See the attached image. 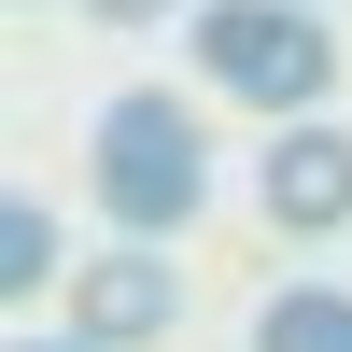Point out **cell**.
<instances>
[{"label": "cell", "instance_id": "cell-9", "mask_svg": "<svg viewBox=\"0 0 352 352\" xmlns=\"http://www.w3.org/2000/svg\"><path fill=\"white\" fill-rule=\"evenodd\" d=\"M14 14H43V0H14Z\"/></svg>", "mask_w": 352, "mask_h": 352}, {"label": "cell", "instance_id": "cell-7", "mask_svg": "<svg viewBox=\"0 0 352 352\" xmlns=\"http://www.w3.org/2000/svg\"><path fill=\"white\" fill-rule=\"evenodd\" d=\"M155 14H184V0H99V28H155Z\"/></svg>", "mask_w": 352, "mask_h": 352}, {"label": "cell", "instance_id": "cell-5", "mask_svg": "<svg viewBox=\"0 0 352 352\" xmlns=\"http://www.w3.org/2000/svg\"><path fill=\"white\" fill-rule=\"evenodd\" d=\"M254 352H352V296L338 282H282L254 310Z\"/></svg>", "mask_w": 352, "mask_h": 352}, {"label": "cell", "instance_id": "cell-8", "mask_svg": "<svg viewBox=\"0 0 352 352\" xmlns=\"http://www.w3.org/2000/svg\"><path fill=\"white\" fill-rule=\"evenodd\" d=\"M14 352H43V338H14ZM56 352H85V338H56Z\"/></svg>", "mask_w": 352, "mask_h": 352}, {"label": "cell", "instance_id": "cell-3", "mask_svg": "<svg viewBox=\"0 0 352 352\" xmlns=\"http://www.w3.org/2000/svg\"><path fill=\"white\" fill-rule=\"evenodd\" d=\"M169 324H184V282H169L155 240L71 268V338H85V352H141V338H169Z\"/></svg>", "mask_w": 352, "mask_h": 352}, {"label": "cell", "instance_id": "cell-4", "mask_svg": "<svg viewBox=\"0 0 352 352\" xmlns=\"http://www.w3.org/2000/svg\"><path fill=\"white\" fill-rule=\"evenodd\" d=\"M268 226H282V240H338V226H352V127L310 113V127L268 141Z\"/></svg>", "mask_w": 352, "mask_h": 352}, {"label": "cell", "instance_id": "cell-2", "mask_svg": "<svg viewBox=\"0 0 352 352\" xmlns=\"http://www.w3.org/2000/svg\"><path fill=\"white\" fill-rule=\"evenodd\" d=\"M197 197H212V141H197V113L155 99V85L113 99V113H99V212H113V240H184Z\"/></svg>", "mask_w": 352, "mask_h": 352}, {"label": "cell", "instance_id": "cell-1", "mask_svg": "<svg viewBox=\"0 0 352 352\" xmlns=\"http://www.w3.org/2000/svg\"><path fill=\"white\" fill-rule=\"evenodd\" d=\"M184 43H197V71H212L226 99L282 113V127H310V113H324V85H338V43H324V14H310V0H197Z\"/></svg>", "mask_w": 352, "mask_h": 352}, {"label": "cell", "instance_id": "cell-6", "mask_svg": "<svg viewBox=\"0 0 352 352\" xmlns=\"http://www.w3.org/2000/svg\"><path fill=\"white\" fill-rule=\"evenodd\" d=\"M56 254H71V240H56V212H43V197H0V296H43V282H56Z\"/></svg>", "mask_w": 352, "mask_h": 352}]
</instances>
